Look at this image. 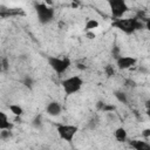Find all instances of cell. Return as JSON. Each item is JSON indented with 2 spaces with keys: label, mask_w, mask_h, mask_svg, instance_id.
<instances>
[{
  "label": "cell",
  "mask_w": 150,
  "mask_h": 150,
  "mask_svg": "<svg viewBox=\"0 0 150 150\" xmlns=\"http://www.w3.org/2000/svg\"><path fill=\"white\" fill-rule=\"evenodd\" d=\"M12 129V124L8 121L7 115L0 110V130H11Z\"/></svg>",
  "instance_id": "30bf717a"
},
{
  "label": "cell",
  "mask_w": 150,
  "mask_h": 150,
  "mask_svg": "<svg viewBox=\"0 0 150 150\" xmlns=\"http://www.w3.org/2000/svg\"><path fill=\"white\" fill-rule=\"evenodd\" d=\"M136 61L137 60L132 56H120L116 60V64H117L118 69H128V68H131L132 66H135Z\"/></svg>",
  "instance_id": "52a82bcc"
},
{
  "label": "cell",
  "mask_w": 150,
  "mask_h": 150,
  "mask_svg": "<svg viewBox=\"0 0 150 150\" xmlns=\"http://www.w3.org/2000/svg\"><path fill=\"white\" fill-rule=\"evenodd\" d=\"M35 11L41 23H48L54 18V9L52 7H48L46 4H36Z\"/></svg>",
  "instance_id": "277c9868"
},
{
  "label": "cell",
  "mask_w": 150,
  "mask_h": 150,
  "mask_svg": "<svg viewBox=\"0 0 150 150\" xmlns=\"http://www.w3.org/2000/svg\"><path fill=\"white\" fill-rule=\"evenodd\" d=\"M61 84H62V88L67 95H73L82 88L83 80L80 76H70V77L64 79L61 82Z\"/></svg>",
  "instance_id": "7a4b0ae2"
},
{
  "label": "cell",
  "mask_w": 150,
  "mask_h": 150,
  "mask_svg": "<svg viewBox=\"0 0 150 150\" xmlns=\"http://www.w3.org/2000/svg\"><path fill=\"white\" fill-rule=\"evenodd\" d=\"M143 136H144L145 138H148V137L150 136V129H145V130H143Z\"/></svg>",
  "instance_id": "7402d4cb"
},
{
  "label": "cell",
  "mask_w": 150,
  "mask_h": 150,
  "mask_svg": "<svg viewBox=\"0 0 150 150\" xmlns=\"http://www.w3.org/2000/svg\"><path fill=\"white\" fill-rule=\"evenodd\" d=\"M105 73H107L108 76H114V74H115V69H114V67H112L111 64L105 66Z\"/></svg>",
  "instance_id": "e0dca14e"
},
{
  "label": "cell",
  "mask_w": 150,
  "mask_h": 150,
  "mask_svg": "<svg viewBox=\"0 0 150 150\" xmlns=\"http://www.w3.org/2000/svg\"><path fill=\"white\" fill-rule=\"evenodd\" d=\"M115 97L122 102V103H127L128 102V98H127V95L123 93V91H115Z\"/></svg>",
  "instance_id": "5bb4252c"
},
{
  "label": "cell",
  "mask_w": 150,
  "mask_h": 150,
  "mask_svg": "<svg viewBox=\"0 0 150 150\" xmlns=\"http://www.w3.org/2000/svg\"><path fill=\"white\" fill-rule=\"evenodd\" d=\"M2 70V66H1V60H0V71Z\"/></svg>",
  "instance_id": "cb8c5ba5"
},
{
  "label": "cell",
  "mask_w": 150,
  "mask_h": 150,
  "mask_svg": "<svg viewBox=\"0 0 150 150\" xmlns=\"http://www.w3.org/2000/svg\"><path fill=\"white\" fill-rule=\"evenodd\" d=\"M1 66H2V70H6V69L8 68V62H7V59L1 60Z\"/></svg>",
  "instance_id": "d6986e66"
},
{
  "label": "cell",
  "mask_w": 150,
  "mask_h": 150,
  "mask_svg": "<svg viewBox=\"0 0 150 150\" xmlns=\"http://www.w3.org/2000/svg\"><path fill=\"white\" fill-rule=\"evenodd\" d=\"M98 27V22L94 19H88L87 22H86V26H84V29L86 32H94L95 28Z\"/></svg>",
  "instance_id": "7c38bea8"
},
{
  "label": "cell",
  "mask_w": 150,
  "mask_h": 150,
  "mask_svg": "<svg viewBox=\"0 0 150 150\" xmlns=\"http://www.w3.org/2000/svg\"><path fill=\"white\" fill-rule=\"evenodd\" d=\"M11 137V130H1L0 131V138L1 139H7Z\"/></svg>",
  "instance_id": "2e32d148"
},
{
  "label": "cell",
  "mask_w": 150,
  "mask_h": 150,
  "mask_svg": "<svg viewBox=\"0 0 150 150\" xmlns=\"http://www.w3.org/2000/svg\"><path fill=\"white\" fill-rule=\"evenodd\" d=\"M46 110H47V114L50 115V116H59L61 114V111H62V108H61L59 102L52 101V102H49L47 104Z\"/></svg>",
  "instance_id": "ba28073f"
},
{
  "label": "cell",
  "mask_w": 150,
  "mask_h": 150,
  "mask_svg": "<svg viewBox=\"0 0 150 150\" xmlns=\"http://www.w3.org/2000/svg\"><path fill=\"white\" fill-rule=\"evenodd\" d=\"M9 110H11L15 116H21L22 112H23L22 108H21L19 104H11V105H9Z\"/></svg>",
  "instance_id": "4fadbf2b"
},
{
  "label": "cell",
  "mask_w": 150,
  "mask_h": 150,
  "mask_svg": "<svg viewBox=\"0 0 150 150\" xmlns=\"http://www.w3.org/2000/svg\"><path fill=\"white\" fill-rule=\"evenodd\" d=\"M116 108H115V105H112V104H108V103H104V105H103V108L101 109L102 111H104V112H109V111H114Z\"/></svg>",
  "instance_id": "9a60e30c"
},
{
  "label": "cell",
  "mask_w": 150,
  "mask_h": 150,
  "mask_svg": "<svg viewBox=\"0 0 150 150\" xmlns=\"http://www.w3.org/2000/svg\"><path fill=\"white\" fill-rule=\"evenodd\" d=\"M111 26L114 28H117V29L122 30L125 34H132L134 32L144 28V23L138 18H132V19H116L115 21H112Z\"/></svg>",
  "instance_id": "6da1fadb"
},
{
  "label": "cell",
  "mask_w": 150,
  "mask_h": 150,
  "mask_svg": "<svg viewBox=\"0 0 150 150\" xmlns=\"http://www.w3.org/2000/svg\"><path fill=\"white\" fill-rule=\"evenodd\" d=\"M23 84H25L26 87H28V88H32V87H33V80H32L30 77H26V79L23 80Z\"/></svg>",
  "instance_id": "ac0fdd59"
},
{
  "label": "cell",
  "mask_w": 150,
  "mask_h": 150,
  "mask_svg": "<svg viewBox=\"0 0 150 150\" xmlns=\"http://www.w3.org/2000/svg\"><path fill=\"white\" fill-rule=\"evenodd\" d=\"M114 136H115V138H116L118 142H125V141H127V137H128V134H127V130H125L124 128L120 127V128H117V129L115 130Z\"/></svg>",
  "instance_id": "8fae6325"
},
{
  "label": "cell",
  "mask_w": 150,
  "mask_h": 150,
  "mask_svg": "<svg viewBox=\"0 0 150 150\" xmlns=\"http://www.w3.org/2000/svg\"><path fill=\"white\" fill-rule=\"evenodd\" d=\"M77 130H79L77 127L71 125V124H59L56 127V131H57L60 138L66 142H71L73 138L75 137Z\"/></svg>",
  "instance_id": "5b68a950"
},
{
  "label": "cell",
  "mask_w": 150,
  "mask_h": 150,
  "mask_svg": "<svg viewBox=\"0 0 150 150\" xmlns=\"http://www.w3.org/2000/svg\"><path fill=\"white\" fill-rule=\"evenodd\" d=\"M104 103H105V102H103V101H98V102H97V104H96V107H97V109H100V110H101V109L103 108V105H104Z\"/></svg>",
  "instance_id": "44dd1931"
},
{
  "label": "cell",
  "mask_w": 150,
  "mask_h": 150,
  "mask_svg": "<svg viewBox=\"0 0 150 150\" xmlns=\"http://www.w3.org/2000/svg\"><path fill=\"white\" fill-rule=\"evenodd\" d=\"M47 61H48V64L50 66V68L54 71H56L57 74L64 73L70 66V60L68 57L60 59V57H55V56H48Z\"/></svg>",
  "instance_id": "3957f363"
},
{
  "label": "cell",
  "mask_w": 150,
  "mask_h": 150,
  "mask_svg": "<svg viewBox=\"0 0 150 150\" xmlns=\"http://www.w3.org/2000/svg\"><path fill=\"white\" fill-rule=\"evenodd\" d=\"M130 145L135 150H150V144L148 142L141 141V139H132V141H130Z\"/></svg>",
  "instance_id": "9c48e42d"
},
{
  "label": "cell",
  "mask_w": 150,
  "mask_h": 150,
  "mask_svg": "<svg viewBox=\"0 0 150 150\" xmlns=\"http://www.w3.org/2000/svg\"><path fill=\"white\" fill-rule=\"evenodd\" d=\"M41 124V122H40V116H38V117H35V120H34V125H40Z\"/></svg>",
  "instance_id": "603a6c76"
},
{
  "label": "cell",
  "mask_w": 150,
  "mask_h": 150,
  "mask_svg": "<svg viewBox=\"0 0 150 150\" xmlns=\"http://www.w3.org/2000/svg\"><path fill=\"white\" fill-rule=\"evenodd\" d=\"M109 7L112 16L116 19H122V16L129 11V7L124 0H110Z\"/></svg>",
  "instance_id": "8992f818"
},
{
  "label": "cell",
  "mask_w": 150,
  "mask_h": 150,
  "mask_svg": "<svg viewBox=\"0 0 150 150\" xmlns=\"http://www.w3.org/2000/svg\"><path fill=\"white\" fill-rule=\"evenodd\" d=\"M86 35L88 36V39H94L95 38V33L94 32H86Z\"/></svg>",
  "instance_id": "ffe728a7"
}]
</instances>
